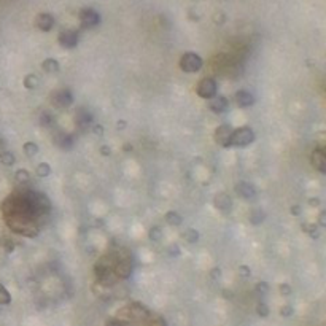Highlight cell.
<instances>
[{
    "instance_id": "cell-1",
    "label": "cell",
    "mask_w": 326,
    "mask_h": 326,
    "mask_svg": "<svg viewBox=\"0 0 326 326\" xmlns=\"http://www.w3.org/2000/svg\"><path fill=\"white\" fill-rule=\"evenodd\" d=\"M256 140V136H254V131L249 126H242L234 129L232 137H231V146H239V148H245L252 145L253 142Z\"/></svg>"
},
{
    "instance_id": "cell-2",
    "label": "cell",
    "mask_w": 326,
    "mask_h": 326,
    "mask_svg": "<svg viewBox=\"0 0 326 326\" xmlns=\"http://www.w3.org/2000/svg\"><path fill=\"white\" fill-rule=\"evenodd\" d=\"M179 66H180V69L183 70V72H186V73H197L202 69L204 61L197 53L186 51V53H183V56L180 58Z\"/></svg>"
},
{
    "instance_id": "cell-3",
    "label": "cell",
    "mask_w": 326,
    "mask_h": 326,
    "mask_svg": "<svg viewBox=\"0 0 326 326\" xmlns=\"http://www.w3.org/2000/svg\"><path fill=\"white\" fill-rule=\"evenodd\" d=\"M196 94L205 99V101H209V99L217 96L218 94V83L215 81V78H210V76L202 78L196 86Z\"/></svg>"
},
{
    "instance_id": "cell-4",
    "label": "cell",
    "mask_w": 326,
    "mask_h": 326,
    "mask_svg": "<svg viewBox=\"0 0 326 326\" xmlns=\"http://www.w3.org/2000/svg\"><path fill=\"white\" fill-rule=\"evenodd\" d=\"M49 101H51L53 107L66 110L73 104V94L70 89H58L51 94V99H49Z\"/></svg>"
},
{
    "instance_id": "cell-5",
    "label": "cell",
    "mask_w": 326,
    "mask_h": 326,
    "mask_svg": "<svg viewBox=\"0 0 326 326\" xmlns=\"http://www.w3.org/2000/svg\"><path fill=\"white\" fill-rule=\"evenodd\" d=\"M78 18H80V24H81L83 29H88V31L94 29V27H97L99 24H101V15H99L94 8H89V6H86V8H81Z\"/></svg>"
},
{
    "instance_id": "cell-6",
    "label": "cell",
    "mask_w": 326,
    "mask_h": 326,
    "mask_svg": "<svg viewBox=\"0 0 326 326\" xmlns=\"http://www.w3.org/2000/svg\"><path fill=\"white\" fill-rule=\"evenodd\" d=\"M58 41L62 48L66 49H72L78 45V41H80V34L73 29H64L62 32H59L58 35Z\"/></svg>"
},
{
    "instance_id": "cell-7",
    "label": "cell",
    "mask_w": 326,
    "mask_h": 326,
    "mask_svg": "<svg viewBox=\"0 0 326 326\" xmlns=\"http://www.w3.org/2000/svg\"><path fill=\"white\" fill-rule=\"evenodd\" d=\"M232 132H234V127L231 124H219L215 131V142L219 146L229 148Z\"/></svg>"
},
{
    "instance_id": "cell-8",
    "label": "cell",
    "mask_w": 326,
    "mask_h": 326,
    "mask_svg": "<svg viewBox=\"0 0 326 326\" xmlns=\"http://www.w3.org/2000/svg\"><path fill=\"white\" fill-rule=\"evenodd\" d=\"M75 124L80 131H88L93 124V113L86 109H78L75 115Z\"/></svg>"
},
{
    "instance_id": "cell-9",
    "label": "cell",
    "mask_w": 326,
    "mask_h": 326,
    "mask_svg": "<svg viewBox=\"0 0 326 326\" xmlns=\"http://www.w3.org/2000/svg\"><path fill=\"white\" fill-rule=\"evenodd\" d=\"M209 109H210V111L217 113V115H221V113H224L229 109V99L226 96L217 94L212 99H209Z\"/></svg>"
},
{
    "instance_id": "cell-10",
    "label": "cell",
    "mask_w": 326,
    "mask_h": 326,
    "mask_svg": "<svg viewBox=\"0 0 326 326\" xmlns=\"http://www.w3.org/2000/svg\"><path fill=\"white\" fill-rule=\"evenodd\" d=\"M254 102H256V99L252 93L245 89H240L237 91L236 94H234V104L237 105L239 109H249V107H253Z\"/></svg>"
},
{
    "instance_id": "cell-11",
    "label": "cell",
    "mask_w": 326,
    "mask_h": 326,
    "mask_svg": "<svg viewBox=\"0 0 326 326\" xmlns=\"http://www.w3.org/2000/svg\"><path fill=\"white\" fill-rule=\"evenodd\" d=\"M310 162L318 172L326 174V151L323 150L322 146H318V148H315L314 151H312Z\"/></svg>"
},
{
    "instance_id": "cell-12",
    "label": "cell",
    "mask_w": 326,
    "mask_h": 326,
    "mask_svg": "<svg viewBox=\"0 0 326 326\" xmlns=\"http://www.w3.org/2000/svg\"><path fill=\"white\" fill-rule=\"evenodd\" d=\"M234 191L237 193V196H240L245 201H250L256 197V188H254L252 183L247 181H239L236 186H234Z\"/></svg>"
},
{
    "instance_id": "cell-13",
    "label": "cell",
    "mask_w": 326,
    "mask_h": 326,
    "mask_svg": "<svg viewBox=\"0 0 326 326\" xmlns=\"http://www.w3.org/2000/svg\"><path fill=\"white\" fill-rule=\"evenodd\" d=\"M214 205L215 209L223 212V214H229V212L232 210V199L229 194L226 193H218L215 197H214Z\"/></svg>"
},
{
    "instance_id": "cell-14",
    "label": "cell",
    "mask_w": 326,
    "mask_h": 326,
    "mask_svg": "<svg viewBox=\"0 0 326 326\" xmlns=\"http://www.w3.org/2000/svg\"><path fill=\"white\" fill-rule=\"evenodd\" d=\"M35 24H37V27L41 32H49L54 27L56 21L51 13H40L37 19H35Z\"/></svg>"
},
{
    "instance_id": "cell-15",
    "label": "cell",
    "mask_w": 326,
    "mask_h": 326,
    "mask_svg": "<svg viewBox=\"0 0 326 326\" xmlns=\"http://www.w3.org/2000/svg\"><path fill=\"white\" fill-rule=\"evenodd\" d=\"M56 146L62 148V150H70L73 146V136H70L67 132H59L54 136Z\"/></svg>"
},
{
    "instance_id": "cell-16",
    "label": "cell",
    "mask_w": 326,
    "mask_h": 326,
    "mask_svg": "<svg viewBox=\"0 0 326 326\" xmlns=\"http://www.w3.org/2000/svg\"><path fill=\"white\" fill-rule=\"evenodd\" d=\"M249 221L254 226L263 224L266 221V212H263V209H253L249 215Z\"/></svg>"
},
{
    "instance_id": "cell-17",
    "label": "cell",
    "mask_w": 326,
    "mask_h": 326,
    "mask_svg": "<svg viewBox=\"0 0 326 326\" xmlns=\"http://www.w3.org/2000/svg\"><path fill=\"white\" fill-rule=\"evenodd\" d=\"M41 69H43V72H46V73H58L61 70V66L56 59L48 58V59H45L43 62H41Z\"/></svg>"
},
{
    "instance_id": "cell-18",
    "label": "cell",
    "mask_w": 326,
    "mask_h": 326,
    "mask_svg": "<svg viewBox=\"0 0 326 326\" xmlns=\"http://www.w3.org/2000/svg\"><path fill=\"white\" fill-rule=\"evenodd\" d=\"M301 228H302V231L306 232L309 237H312V239H318V237H320V226L315 224V223H302Z\"/></svg>"
},
{
    "instance_id": "cell-19",
    "label": "cell",
    "mask_w": 326,
    "mask_h": 326,
    "mask_svg": "<svg viewBox=\"0 0 326 326\" xmlns=\"http://www.w3.org/2000/svg\"><path fill=\"white\" fill-rule=\"evenodd\" d=\"M164 219H166V223H167L169 226H175V228L183 223V217L179 214V212H175V210L167 212V214L164 215Z\"/></svg>"
},
{
    "instance_id": "cell-20",
    "label": "cell",
    "mask_w": 326,
    "mask_h": 326,
    "mask_svg": "<svg viewBox=\"0 0 326 326\" xmlns=\"http://www.w3.org/2000/svg\"><path fill=\"white\" fill-rule=\"evenodd\" d=\"M24 88L26 89H29V91H34V89H37L38 88V84H40V78L35 75V73H27L26 76H24Z\"/></svg>"
},
{
    "instance_id": "cell-21",
    "label": "cell",
    "mask_w": 326,
    "mask_h": 326,
    "mask_svg": "<svg viewBox=\"0 0 326 326\" xmlns=\"http://www.w3.org/2000/svg\"><path fill=\"white\" fill-rule=\"evenodd\" d=\"M23 151H24V154L27 156V158H35V156L38 154L40 148H38L37 144H35V142H26L24 146H23Z\"/></svg>"
},
{
    "instance_id": "cell-22",
    "label": "cell",
    "mask_w": 326,
    "mask_h": 326,
    "mask_svg": "<svg viewBox=\"0 0 326 326\" xmlns=\"http://www.w3.org/2000/svg\"><path fill=\"white\" fill-rule=\"evenodd\" d=\"M181 239H183V240H186L188 244L193 245V244L197 242V240H199V232H197L194 228H188L185 232L181 234Z\"/></svg>"
},
{
    "instance_id": "cell-23",
    "label": "cell",
    "mask_w": 326,
    "mask_h": 326,
    "mask_svg": "<svg viewBox=\"0 0 326 326\" xmlns=\"http://www.w3.org/2000/svg\"><path fill=\"white\" fill-rule=\"evenodd\" d=\"M35 174H37V177H40V179H46V177L51 175V166H49L48 162H40V164H37V167H35Z\"/></svg>"
},
{
    "instance_id": "cell-24",
    "label": "cell",
    "mask_w": 326,
    "mask_h": 326,
    "mask_svg": "<svg viewBox=\"0 0 326 326\" xmlns=\"http://www.w3.org/2000/svg\"><path fill=\"white\" fill-rule=\"evenodd\" d=\"M0 162H2L3 166H8V167L15 166V162H16L15 153L13 151H2L0 153Z\"/></svg>"
},
{
    "instance_id": "cell-25",
    "label": "cell",
    "mask_w": 326,
    "mask_h": 326,
    "mask_svg": "<svg viewBox=\"0 0 326 326\" xmlns=\"http://www.w3.org/2000/svg\"><path fill=\"white\" fill-rule=\"evenodd\" d=\"M15 181L24 185V183H29L31 181V172L27 169H19V171L15 172Z\"/></svg>"
},
{
    "instance_id": "cell-26",
    "label": "cell",
    "mask_w": 326,
    "mask_h": 326,
    "mask_svg": "<svg viewBox=\"0 0 326 326\" xmlns=\"http://www.w3.org/2000/svg\"><path fill=\"white\" fill-rule=\"evenodd\" d=\"M148 237H150L151 242H159L162 239V229L161 226H151L150 231H148Z\"/></svg>"
},
{
    "instance_id": "cell-27",
    "label": "cell",
    "mask_w": 326,
    "mask_h": 326,
    "mask_svg": "<svg viewBox=\"0 0 326 326\" xmlns=\"http://www.w3.org/2000/svg\"><path fill=\"white\" fill-rule=\"evenodd\" d=\"M10 301H11V296L8 293V290L0 283V306H6V304H10Z\"/></svg>"
},
{
    "instance_id": "cell-28",
    "label": "cell",
    "mask_w": 326,
    "mask_h": 326,
    "mask_svg": "<svg viewBox=\"0 0 326 326\" xmlns=\"http://www.w3.org/2000/svg\"><path fill=\"white\" fill-rule=\"evenodd\" d=\"M54 123V118H53V115L51 113H48V111H43L40 115V126H43V127H49Z\"/></svg>"
},
{
    "instance_id": "cell-29",
    "label": "cell",
    "mask_w": 326,
    "mask_h": 326,
    "mask_svg": "<svg viewBox=\"0 0 326 326\" xmlns=\"http://www.w3.org/2000/svg\"><path fill=\"white\" fill-rule=\"evenodd\" d=\"M237 272H239L240 277L249 279L250 275H252V269H250V266H247V264H240V266L237 267Z\"/></svg>"
},
{
    "instance_id": "cell-30",
    "label": "cell",
    "mask_w": 326,
    "mask_h": 326,
    "mask_svg": "<svg viewBox=\"0 0 326 326\" xmlns=\"http://www.w3.org/2000/svg\"><path fill=\"white\" fill-rule=\"evenodd\" d=\"M214 23H215L217 26H223V24L226 23V15H224L223 11L215 13V15H214Z\"/></svg>"
},
{
    "instance_id": "cell-31",
    "label": "cell",
    "mask_w": 326,
    "mask_h": 326,
    "mask_svg": "<svg viewBox=\"0 0 326 326\" xmlns=\"http://www.w3.org/2000/svg\"><path fill=\"white\" fill-rule=\"evenodd\" d=\"M269 290H271V287H269L267 282H259L258 285H256V291H258L259 294H267Z\"/></svg>"
},
{
    "instance_id": "cell-32",
    "label": "cell",
    "mask_w": 326,
    "mask_h": 326,
    "mask_svg": "<svg viewBox=\"0 0 326 326\" xmlns=\"http://www.w3.org/2000/svg\"><path fill=\"white\" fill-rule=\"evenodd\" d=\"M256 309H258V314H259L261 317H267V315H269V307H267V304L259 302Z\"/></svg>"
},
{
    "instance_id": "cell-33",
    "label": "cell",
    "mask_w": 326,
    "mask_h": 326,
    "mask_svg": "<svg viewBox=\"0 0 326 326\" xmlns=\"http://www.w3.org/2000/svg\"><path fill=\"white\" fill-rule=\"evenodd\" d=\"M279 290H280L282 296H290V294H291V287H290L288 283H282V285L279 287Z\"/></svg>"
},
{
    "instance_id": "cell-34",
    "label": "cell",
    "mask_w": 326,
    "mask_h": 326,
    "mask_svg": "<svg viewBox=\"0 0 326 326\" xmlns=\"http://www.w3.org/2000/svg\"><path fill=\"white\" fill-rule=\"evenodd\" d=\"M318 226L326 228V210H322L320 215H318Z\"/></svg>"
},
{
    "instance_id": "cell-35",
    "label": "cell",
    "mask_w": 326,
    "mask_h": 326,
    "mask_svg": "<svg viewBox=\"0 0 326 326\" xmlns=\"http://www.w3.org/2000/svg\"><path fill=\"white\" fill-rule=\"evenodd\" d=\"M93 134H94V136L102 137L104 136V126L102 124H94L93 126Z\"/></svg>"
},
{
    "instance_id": "cell-36",
    "label": "cell",
    "mask_w": 326,
    "mask_h": 326,
    "mask_svg": "<svg viewBox=\"0 0 326 326\" xmlns=\"http://www.w3.org/2000/svg\"><path fill=\"white\" fill-rule=\"evenodd\" d=\"M290 212H291V215H294V217H301L302 209H301V205H291Z\"/></svg>"
},
{
    "instance_id": "cell-37",
    "label": "cell",
    "mask_w": 326,
    "mask_h": 326,
    "mask_svg": "<svg viewBox=\"0 0 326 326\" xmlns=\"http://www.w3.org/2000/svg\"><path fill=\"white\" fill-rule=\"evenodd\" d=\"M169 254H171V256H174V258L180 256V249H179V245H172L171 249H169Z\"/></svg>"
},
{
    "instance_id": "cell-38",
    "label": "cell",
    "mask_w": 326,
    "mask_h": 326,
    "mask_svg": "<svg viewBox=\"0 0 326 326\" xmlns=\"http://www.w3.org/2000/svg\"><path fill=\"white\" fill-rule=\"evenodd\" d=\"M99 151H101V154L105 156V158H109V156L111 154V148H110L109 145H102L101 150H99Z\"/></svg>"
},
{
    "instance_id": "cell-39",
    "label": "cell",
    "mask_w": 326,
    "mask_h": 326,
    "mask_svg": "<svg viewBox=\"0 0 326 326\" xmlns=\"http://www.w3.org/2000/svg\"><path fill=\"white\" fill-rule=\"evenodd\" d=\"M307 202H309L310 207H320V204H322V201L318 199V197H310Z\"/></svg>"
},
{
    "instance_id": "cell-40",
    "label": "cell",
    "mask_w": 326,
    "mask_h": 326,
    "mask_svg": "<svg viewBox=\"0 0 326 326\" xmlns=\"http://www.w3.org/2000/svg\"><path fill=\"white\" fill-rule=\"evenodd\" d=\"M280 312H282V315H285V317H287V315H291V314H293V307H291V306H283Z\"/></svg>"
},
{
    "instance_id": "cell-41",
    "label": "cell",
    "mask_w": 326,
    "mask_h": 326,
    "mask_svg": "<svg viewBox=\"0 0 326 326\" xmlns=\"http://www.w3.org/2000/svg\"><path fill=\"white\" fill-rule=\"evenodd\" d=\"M219 275H221V271H219V267H214V269H212V272H210V277H214V279H218Z\"/></svg>"
},
{
    "instance_id": "cell-42",
    "label": "cell",
    "mask_w": 326,
    "mask_h": 326,
    "mask_svg": "<svg viewBox=\"0 0 326 326\" xmlns=\"http://www.w3.org/2000/svg\"><path fill=\"white\" fill-rule=\"evenodd\" d=\"M127 126V123L126 121H118V124H116V127H118V131H121V129H124V127Z\"/></svg>"
},
{
    "instance_id": "cell-43",
    "label": "cell",
    "mask_w": 326,
    "mask_h": 326,
    "mask_svg": "<svg viewBox=\"0 0 326 326\" xmlns=\"http://www.w3.org/2000/svg\"><path fill=\"white\" fill-rule=\"evenodd\" d=\"M107 326H123V325H121V323H119L118 320H111V322H110V323H109Z\"/></svg>"
},
{
    "instance_id": "cell-44",
    "label": "cell",
    "mask_w": 326,
    "mask_h": 326,
    "mask_svg": "<svg viewBox=\"0 0 326 326\" xmlns=\"http://www.w3.org/2000/svg\"><path fill=\"white\" fill-rule=\"evenodd\" d=\"M123 150H124V151H131V150H132V146H131V145H124Z\"/></svg>"
},
{
    "instance_id": "cell-45",
    "label": "cell",
    "mask_w": 326,
    "mask_h": 326,
    "mask_svg": "<svg viewBox=\"0 0 326 326\" xmlns=\"http://www.w3.org/2000/svg\"><path fill=\"white\" fill-rule=\"evenodd\" d=\"M221 2H223V0H221Z\"/></svg>"
}]
</instances>
